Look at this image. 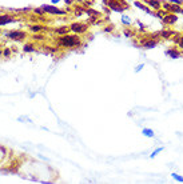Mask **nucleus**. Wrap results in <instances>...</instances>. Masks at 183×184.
Segmentation results:
<instances>
[{"label":"nucleus","mask_w":183,"mask_h":184,"mask_svg":"<svg viewBox=\"0 0 183 184\" xmlns=\"http://www.w3.org/2000/svg\"><path fill=\"white\" fill-rule=\"evenodd\" d=\"M58 46L63 48H79L82 47V39L79 37V35L72 33V35H63L59 37Z\"/></svg>","instance_id":"f257e3e1"},{"label":"nucleus","mask_w":183,"mask_h":184,"mask_svg":"<svg viewBox=\"0 0 183 184\" xmlns=\"http://www.w3.org/2000/svg\"><path fill=\"white\" fill-rule=\"evenodd\" d=\"M4 36H6L7 39H9V40H15V42H22L26 39L27 33L24 31H18V29H13V31H7L4 32Z\"/></svg>","instance_id":"f03ea898"},{"label":"nucleus","mask_w":183,"mask_h":184,"mask_svg":"<svg viewBox=\"0 0 183 184\" xmlns=\"http://www.w3.org/2000/svg\"><path fill=\"white\" fill-rule=\"evenodd\" d=\"M40 7L43 8V11L48 15H59V16L66 15V9H59L56 6H53V4H43Z\"/></svg>","instance_id":"7ed1b4c3"},{"label":"nucleus","mask_w":183,"mask_h":184,"mask_svg":"<svg viewBox=\"0 0 183 184\" xmlns=\"http://www.w3.org/2000/svg\"><path fill=\"white\" fill-rule=\"evenodd\" d=\"M87 29H88V27L86 26V24H83V23H72L70 26V31L72 33H76V35L84 33Z\"/></svg>","instance_id":"20e7f679"},{"label":"nucleus","mask_w":183,"mask_h":184,"mask_svg":"<svg viewBox=\"0 0 183 184\" xmlns=\"http://www.w3.org/2000/svg\"><path fill=\"white\" fill-rule=\"evenodd\" d=\"M158 43H159V42H158L156 39L150 37V39H146V40H143L140 43V47L143 49H152V48H155L158 46Z\"/></svg>","instance_id":"39448f33"},{"label":"nucleus","mask_w":183,"mask_h":184,"mask_svg":"<svg viewBox=\"0 0 183 184\" xmlns=\"http://www.w3.org/2000/svg\"><path fill=\"white\" fill-rule=\"evenodd\" d=\"M165 55L167 57L172 59V60H175V59H179L182 56V52L178 48H167L165 51Z\"/></svg>","instance_id":"423d86ee"},{"label":"nucleus","mask_w":183,"mask_h":184,"mask_svg":"<svg viewBox=\"0 0 183 184\" xmlns=\"http://www.w3.org/2000/svg\"><path fill=\"white\" fill-rule=\"evenodd\" d=\"M16 22V19H15L13 16H11V15H0V27H4V26H8V24H12Z\"/></svg>","instance_id":"0eeeda50"},{"label":"nucleus","mask_w":183,"mask_h":184,"mask_svg":"<svg viewBox=\"0 0 183 184\" xmlns=\"http://www.w3.org/2000/svg\"><path fill=\"white\" fill-rule=\"evenodd\" d=\"M163 23H166L167 26H174V24L178 22V15L176 13H166L165 15V17L162 19Z\"/></svg>","instance_id":"6e6552de"},{"label":"nucleus","mask_w":183,"mask_h":184,"mask_svg":"<svg viewBox=\"0 0 183 184\" xmlns=\"http://www.w3.org/2000/svg\"><path fill=\"white\" fill-rule=\"evenodd\" d=\"M134 6L138 8V9H142L143 12H146V13H148V15H152V16H155V12L152 11V9L148 7V6H145L142 2H134Z\"/></svg>","instance_id":"1a4fd4ad"},{"label":"nucleus","mask_w":183,"mask_h":184,"mask_svg":"<svg viewBox=\"0 0 183 184\" xmlns=\"http://www.w3.org/2000/svg\"><path fill=\"white\" fill-rule=\"evenodd\" d=\"M108 7H110L112 11H115V12H123L125 11V7H120V4H119V2L118 0H110L108 2Z\"/></svg>","instance_id":"9d476101"},{"label":"nucleus","mask_w":183,"mask_h":184,"mask_svg":"<svg viewBox=\"0 0 183 184\" xmlns=\"http://www.w3.org/2000/svg\"><path fill=\"white\" fill-rule=\"evenodd\" d=\"M145 3L152 9V11H158V9L162 8V2L160 0H146Z\"/></svg>","instance_id":"9b49d317"},{"label":"nucleus","mask_w":183,"mask_h":184,"mask_svg":"<svg viewBox=\"0 0 183 184\" xmlns=\"http://www.w3.org/2000/svg\"><path fill=\"white\" fill-rule=\"evenodd\" d=\"M120 23H122V26L128 27V26H131V24H132V19L128 16V15L122 13V16H120Z\"/></svg>","instance_id":"f8f14e48"},{"label":"nucleus","mask_w":183,"mask_h":184,"mask_svg":"<svg viewBox=\"0 0 183 184\" xmlns=\"http://www.w3.org/2000/svg\"><path fill=\"white\" fill-rule=\"evenodd\" d=\"M28 29H29V32H32V33H36V32L44 31V29H46V27L40 26V24H32V26H29V27H28Z\"/></svg>","instance_id":"ddd939ff"},{"label":"nucleus","mask_w":183,"mask_h":184,"mask_svg":"<svg viewBox=\"0 0 183 184\" xmlns=\"http://www.w3.org/2000/svg\"><path fill=\"white\" fill-rule=\"evenodd\" d=\"M142 135L145 137L152 139V137H155V132H154V130H151V128H143V130H142Z\"/></svg>","instance_id":"4468645a"},{"label":"nucleus","mask_w":183,"mask_h":184,"mask_svg":"<svg viewBox=\"0 0 183 184\" xmlns=\"http://www.w3.org/2000/svg\"><path fill=\"white\" fill-rule=\"evenodd\" d=\"M68 31H70V27H66V26H63V27H59L55 29V33L59 35V36H63V35H67Z\"/></svg>","instance_id":"2eb2a0df"},{"label":"nucleus","mask_w":183,"mask_h":184,"mask_svg":"<svg viewBox=\"0 0 183 184\" xmlns=\"http://www.w3.org/2000/svg\"><path fill=\"white\" fill-rule=\"evenodd\" d=\"M35 51L36 49H35V46H33V44H24L23 46V52L24 53H32Z\"/></svg>","instance_id":"dca6fc26"},{"label":"nucleus","mask_w":183,"mask_h":184,"mask_svg":"<svg viewBox=\"0 0 183 184\" xmlns=\"http://www.w3.org/2000/svg\"><path fill=\"white\" fill-rule=\"evenodd\" d=\"M163 150H165V147H158V148H155V150L154 151H152L151 152V155H150V157L151 159H154V157H156L158 155H159V153L163 151Z\"/></svg>","instance_id":"f3484780"},{"label":"nucleus","mask_w":183,"mask_h":184,"mask_svg":"<svg viewBox=\"0 0 183 184\" xmlns=\"http://www.w3.org/2000/svg\"><path fill=\"white\" fill-rule=\"evenodd\" d=\"M171 176H172V179H174V180H176L178 183H183V176L179 175V173L172 172V173H171Z\"/></svg>","instance_id":"a211bd4d"},{"label":"nucleus","mask_w":183,"mask_h":184,"mask_svg":"<svg viewBox=\"0 0 183 184\" xmlns=\"http://www.w3.org/2000/svg\"><path fill=\"white\" fill-rule=\"evenodd\" d=\"M33 12H35L36 15H39V16H44V13H46V12L43 11V8H42V7H39V8H33Z\"/></svg>","instance_id":"6ab92c4d"},{"label":"nucleus","mask_w":183,"mask_h":184,"mask_svg":"<svg viewBox=\"0 0 183 184\" xmlns=\"http://www.w3.org/2000/svg\"><path fill=\"white\" fill-rule=\"evenodd\" d=\"M3 56L4 57H9V56H11V48H4L3 49Z\"/></svg>","instance_id":"aec40b11"},{"label":"nucleus","mask_w":183,"mask_h":184,"mask_svg":"<svg viewBox=\"0 0 183 184\" xmlns=\"http://www.w3.org/2000/svg\"><path fill=\"white\" fill-rule=\"evenodd\" d=\"M143 68H145V64H143V63H140V64H138V66H136V67L134 68V72H135V73H139V72L142 71V69H143Z\"/></svg>","instance_id":"412c9836"},{"label":"nucleus","mask_w":183,"mask_h":184,"mask_svg":"<svg viewBox=\"0 0 183 184\" xmlns=\"http://www.w3.org/2000/svg\"><path fill=\"white\" fill-rule=\"evenodd\" d=\"M160 35H162V37H169V36H171V35H174V33H172V31H165V32H162Z\"/></svg>","instance_id":"4be33fe9"},{"label":"nucleus","mask_w":183,"mask_h":184,"mask_svg":"<svg viewBox=\"0 0 183 184\" xmlns=\"http://www.w3.org/2000/svg\"><path fill=\"white\" fill-rule=\"evenodd\" d=\"M135 23H136V26L139 27V29H140V31H143V29H145V24H143L140 20H136Z\"/></svg>","instance_id":"5701e85b"},{"label":"nucleus","mask_w":183,"mask_h":184,"mask_svg":"<svg viewBox=\"0 0 183 184\" xmlns=\"http://www.w3.org/2000/svg\"><path fill=\"white\" fill-rule=\"evenodd\" d=\"M169 2L172 3V4H176V6H182V4H183L182 0H169Z\"/></svg>","instance_id":"b1692460"},{"label":"nucleus","mask_w":183,"mask_h":184,"mask_svg":"<svg viewBox=\"0 0 183 184\" xmlns=\"http://www.w3.org/2000/svg\"><path fill=\"white\" fill-rule=\"evenodd\" d=\"M18 120H19V122H28V123H31V120H29L28 117H26V116H20V117H18Z\"/></svg>","instance_id":"393cba45"},{"label":"nucleus","mask_w":183,"mask_h":184,"mask_svg":"<svg viewBox=\"0 0 183 184\" xmlns=\"http://www.w3.org/2000/svg\"><path fill=\"white\" fill-rule=\"evenodd\" d=\"M176 42H178V44H179V48H183V36L176 39Z\"/></svg>","instance_id":"a878e982"},{"label":"nucleus","mask_w":183,"mask_h":184,"mask_svg":"<svg viewBox=\"0 0 183 184\" xmlns=\"http://www.w3.org/2000/svg\"><path fill=\"white\" fill-rule=\"evenodd\" d=\"M49 2H51V4H53V6H58V4L60 3L62 0H49Z\"/></svg>","instance_id":"bb28decb"},{"label":"nucleus","mask_w":183,"mask_h":184,"mask_svg":"<svg viewBox=\"0 0 183 184\" xmlns=\"http://www.w3.org/2000/svg\"><path fill=\"white\" fill-rule=\"evenodd\" d=\"M33 39H35V40H43V36H40V35H35V36H33Z\"/></svg>","instance_id":"cd10ccee"},{"label":"nucleus","mask_w":183,"mask_h":184,"mask_svg":"<svg viewBox=\"0 0 183 184\" xmlns=\"http://www.w3.org/2000/svg\"><path fill=\"white\" fill-rule=\"evenodd\" d=\"M72 3H74V0H64V4H66V6H71Z\"/></svg>","instance_id":"c85d7f7f"},{"label":"nucleus","mask_w":183,"mask_h":184,"mask_svg":"<svg viewBox=\"0 0 183 184\" xmlns=\"http://www.w3.org/2000/svg\"><path fill=\"white\" fill-rule=\"evenodd\" d=\"M125 36H126V37H131L132 33H131L130 31H125Z\"/></svg>","instance_id":"c756f323"},{"label":"nucleus","mask_w":183,"mask_h":184,"mask_svg":"<svg viewBox=\"0 0 183 184\" xmlns=\"http://www.w3.org/2000/svg\"><path fill=\"white\" fill-rule=\"evenodd\" d=\"M112 28H104V32H111Z\"/></svg>","instance_id":"7c9ffc66"},{"label":"nucleus","mask_w":183,"mask_h":184,"mask_svg":"<svg viewBox=\"0 0 183 184\" xmlns=\"http://www.w3.org/2000/svg\"><path fill=\"white\" fill-rule=\"evenodd\" d=\"M2 55H3V51H2V49H0V56H2Z\"/></svg>","instance_id":"2f4dec72"},{"label":"nucleus","mask_w":183,"mask_h":184,"mask_svg":"<svg viewBox=\"0 0 183 184\" xmlns=\"http://www.w3.org/2000/svg\"><path fill=\"white\" fill-rule=\"evenodd\" d=\"M145 2H146V0H145Z\"/></svg>","instance_id":"473e14b6"},{"label":"nucleus","mask_w":183,"mask_h":184,"mask_svg":"<svg viewBox=\"0 0 183 184\" xmlns=\"http://www.w3.org/2000/svg\"><path fill=\"white\" fill-rule=\"evenodd\" d=\"M182 2H183V0H182Z\"/></svg>","instance_id":"72a5a7b5"}]
</instances>
